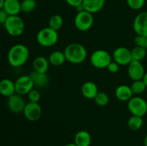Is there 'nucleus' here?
Listing matches in <instances>:
<instances>
[{"label":"nucleus","instance_id":"obj_16","mask_svg":"<svg viewBox=\"0 0 147 146\" xmlns=\"http://www.w3.org/2000/svg\"><path fill=\"white\" fill-rule=\"evenodd\" d=\"M34 82V87L38 88H44L49 83V77L47 73H40L33 70L29 74Z\"/></svg>","mask_w":147,"mask_h":146},{"label":"nucleus","instance_id":"obj_34","mask_svg":"<svg viewBox=\"0 0 147 146\" xmlns=\"http://www.w3.org/2000/svg\"><path fill=\"white\" fill-rule=\"evenodd\" d=\"M8 17L9 15L3 9H0V24H4Z\"/></svg>","mask_w":147,"mask_h":146},{"label":"nucleus","instance_id":"obj_24","mask_svg":"<svg viewBox=\"0 0 147 146\" xmlns=\"http://www.w3.org/2000/svg\"><path fill=\"white\" fill-rule=\"evenodd\" d=\"M131 56L133 60L136 61H142L146 57L147 54V50L145 47H138L136 46L134 47L131 50Z\"/></svg>","mask_w":147,"mask_h":146},{"label":"nucleus","instance_id":"obj_30","mask_svg":"<svg viewBox=\"0 0 147 146\" xmlns=\"http://www.w3.org/2000/svg\"><path fill=\"white\" fill-rule=\"evenodd\" d=\"M27 95L29 101L31 102H39L41 99V93L38 90H36V89H32Z\"/></svg>","mask_w":147,"mask_h":146},{"label":"nucleus","instance_id":"obj_26","mask_svg":"<svg viewBox=\"0 0 147 146\" xmlns=\"http://www.w3.org/2000/svg\"><path fill=\"white\" fill-rule=\"evenodd\" d=\"M63 25V19L59 14L52 16L49 20V27L55 31H58Z\"/></svg>","mask_w":147,"mask_h":146},{"label":"nucleus","instance_id":"obj_25","mask_svg":"<svg viewBox=\"0 0 147 146\" xmlns=\"http://www.w3.org/2000/svg\"><path fill=\"white\" fill-rule=\"evenodd\" d=\"M37 2L35 0H22L21 1V11L24 14H30L35 10Z\"/></svg>","mask_w":147,"mask_h":146},{"label":"nucleus","instance_id":"obj_5","mask_svg":"<svg viewBox=\"0 0 147 146\" xmlns=\"http://www.w3.org/2000/svg\"><path fill=\"white\" fill-rule=\"evenodd\" d=\"M112 60V56L104 50H96L90 57L91 64L97 69L107 68L109 64L113 61Z\"/></svg>","mask_w":147,"mask_h":146},{"label":"nucleus","instance_id":"obj_28","mask_svg":"<svg viewBox=\"0 0 147 146\" xmlns=\"http://www.w3.org/2000/svg\"><path fill=\"white\" fill-rule=\"evenodd\" d=\"M94 101L97 105L104 107L107 105L109 102V97L104 92H98L97 95L94 98Z\"/></svg>","mask_w":147,"mask_h":146},{"label":"nucleus","instance_id":"obj_33","mask_svg":"<svg viewBox=\"0 0 147 146\" xmlns=\"http://www.w3.org/2000/svg\"><path fill=\"white\" fill-rule=\"evenodd\" d=\"M65 1L69 6L76 8L83 4V0H65Z\"/></svg>","mask_w":147,"mask_h":146},{"label":"nucleus","instance_id":"obj_35","mask_svg":"<svg viewBox=\"0 0 147 146\" xmlns=\"http://www.w3.org/2000/svg\"><path fill=\"white\" fill-rule=\"evenodd\" d=\"M142 80H143L144 82L145 83V84H146V87H147V72H145V74H144V77H143V79H142Z\"/></svg>","mask_w":147,"mask_h":146},{"label":"nucleus","instance_id":"obj_20","mask_svg":"<svg viewBox=\"0 0 147 146\" xmlns=\"http://www.w3.org/2000/svg\"><path fill=\"white\" fill-rule=\"evenodd\" d=\"M74 143L77 146H90L92 143L91 135L86 130H80L75 135Z\"/></svg>","mask_w":147,"mask_h":146},{"label":"nucleus","instance_id":"obj_23","mask_svg":"<svg viewBox=\"0 0 147 146\" xmlns=\"http://www.w3.org/2000/svg\"><path fill=\"white\" fill-rule=\"evenodd\" d=\"M143 123V117L132 115L128 120L127 125L129 130H132V131H137L139 129L142 128Z\"/></svg>","mask_w":147,"mask_h":146},{"label":"nucleus","instance_id":"obj_22","mask_svg":"<svg viewBox=\"0 0 147 146\" xmlns=\"http://www.w3.org/2000/svg\"><path fill=\"white\" fill-rule=\"evenodd\" d=\"M49 62L50 64L55 67L62 65L65 63V62L67 61L65 58V55L64 54V52L57 50L54 51L49 55L48 57Z\"/></svg>","mask_w":147,"mask_h":146},{"label":"nucleus","instance_id":"obj_29","mask_svg":"<svg viewBox=\"0 0 147 146\" xmlns=\"http://www.w3.org/2000/svg\"><path fill=\"white\" fill-rule=\"evenodd\" d=\"M146 0H126L127 5L133 10H139L144 6Z\"/></svg>","mask_w":147,"mask_h":146},{"label":"nucleus","instance_id":"obj_12","mask_svg":"<svg viewBox=\"0 0 147 146\" xmlns=\"http://www.w3.org/2000/svg\"><path fill=\"white\" fill-rule=\"evenodd\" d=\"M133 28L136 34L147 37V11H142L136 16Z\"/></svg>","mask_w":147,"mask_h":146},{"label":"nucleus","instance_id":"obj_21","mask_svg":"<svg viewBox=\"0 0 147 146\" xmlns=\"http://www.w3.org/2000/svg\"><path fill=\"white\" fill-rule=\"evenodd\" d=\"M50 64L48 59L45 58L44 56H38L35 57L32 63L34 71L40 73H47Z\"/></svg>","mask_w":147,"mask_h":146},{"label":"nucleus","instance_id":"obj_37","mask_svg":"<svg viewBox=\"0 0 147 146\" xmlns=\"http://www.w3.org/2000/svg\"><path fill=\"white\" fill-rule=\"evenodd\" d=\"M4 0H0V9H3V6H4Z\"/></svg>","mask_w":147,"mask_h":146},{"label":"nucleus","instance_id":"obj_36","mask_svg":"<svg viewBox=\"0 0 147 146\" xmlns=\"http://www.w3.org/2000/svg\"><path fill=\"white\" fill-rule=\"evenodd\" d=\"M64 146H77V145H76L75 143H67V144L65 145Z\"/></svg>","mask_w":147,"mask_h":146},{"label":"nucleus","instance_id":"obj_31","mask_svg":"<svg viewBox=\"0 0 147 146\" xmlns=\"http://www.w3.org/2000/svg\"><path fill=\"white\" fill-rule=\"evenodd\" d=\"M146 41V37H144V36H142V35H138V34H136V37H134V42L135 45L138 46V47H145Z\"/></svg>","mask_w":147,"mask_h":146},{"label":"nucleus","instance_id":"obj_3","mask_svg":"<svg viewBox=\"0 0 147 146\" xmlns=\"http://www.w3.org/2000/svg\"><path fill=\"white\" fill-rule=\"evenodd\" d=\"M59 36L57 31L50 27H45L37 32L36 40L39 45L43 47H50L55 45L58 41Z\"/></svg>","mask_w":147,"mask_h":146},{"label":"nucleus","instance_id":"obj_27","mask_svg":"<svg viewBox=\"0 0 147 146\" xmlns=\"http://www.w3.org/2000/svg\"><path fill=\"white\" fill-rule=\"evenodd\" d=\"M131 88L134 94L138 95V94H141L144 92L147 87L143 80H139L133 81L131 85Z\"/></svg>","mask_w":147,"mask_h":146},{"label":"nucleus","instance_id":"obj_19","mask_svg":"<svg viewBox=\"0 0 147 146\" xmlns=\"http://www.w3.org/2000/svg\"><path fill=\"white\" fill-rule=\"evenodd\" d=\"M14 93H16L14 82L7 78L0 80V94L1 95L8 97Z\"/></svg>","mask_w":147,"mask_h":146},{"label":"nucleus","instance_id":"obj_15","mask_svg":"<svg viewBox=\"0 0 147 146\" xmlns=\"http://www.w3.org/2000/svg\"><path fill=\"white\" fill-rule=\"evenodd\" d=\"M115 95L116 98L122 102H128L134 96L131 86L126 84H121L115 91Z\"/></svg>","mask_w":147,"mask_h":146},{"label":"nucleus","instance_id":"obj_1","mask_svg":"<svg viewBox=\"0 0 147 146\" xmlns=\"http://www.w3.org/2000/svg\"><path fill=\"white\" fill-rule=\"evenodd\" d=\"M30 57L28 47L22 44H17L9 49L7 54V60L10 66L20 67L24 65Z\"/></svg>","mask_w":147,"mask_h":146},{"label":"nucleus","instance_id":"obj_2","mask_svg":"<svg viewBox=\"0 0 147 146\" xmlns=\"http://www.w3.org/2000/svg\"><path fill=\"white\" fill-rule=\"evenodd\" d=\"M66 60L71 64H78L83 63L87 57V50L80 43H71L66 46L64 50Z\"/></svg>","mask_w":147,"mask_h":146},{"label":"nucleus","instance_id":"obj_13","mask_svg":"<svg viewBox=\"0 0 147 146\" xmlns=\"http://www.w3.org/2000/svg\"><path fill=\"white\" fill-rule=\"evenodd\" d=\"M128 74L131 80H142L145 74V69L143 64L140 61L132 60L128 65Z\"/></svg>","mask_w":147,"mask_h":146},{"label":"nucleus","instance_id":"obj_9","mask_svg":"<svg viewBox=\"0 0 147 146\" xmlns=\"http://www.w3.org/2000/svg\"><path fill=\"white\" fill-rule=\"evenodd\" d=\"M112 59L120 66L129 65L133 60L131 51L125 47H119L116 48L112 54Z\"/></svg>","mask_w":147,"mask_h":146},{"label":"nucleus","instance_id":"obj_17","mask_svg":"<svg viewBox=\"0 0 147 146\" xmlns=\"http://www.w3.org/2000/svg\"><path fill=\"white\" fill-rule=\"evenodd\" d=\"M3 9L9 16L18 15L21 11V1L19 0H4Z\"/></svg>","mask_w":147,"mask_h":146},{"label":"nucleus","instance_id":"obj_6","mask_svg":"<svg viewBox=\"0 0 147 146\" xmlns=\"http://www.w3.org/2000/svg\"><path fill=\"white\" fill-rule=\"evenodd\" d=\"M127 106L132 115L143 117L147 113V102L139 96H133L128 101Z\"/></svg>","mask_w":147,"mask_h":146},{"label":"nucleus","instance_id":"obj_11","mask_svg":"<svg viewBox=\"0 0 147 146\" xmlns=\"http://www.w3.org/2000/svg\"><path fill=\"white\" fill-rule=\"evenodd\" d=\"M26 102L22 96L17 93L8 97L7 99V107L11 113L14 114H20L23 113Z\"/></svg>","mask_w":147,"mask_h":146},{"label":"nucleus","instance_id":"obj_14","mask_svg":"<svg viewBox=\"0 0 147 146\" xmlns=\"http://www.w3.org/2000/svg\"><path fill=\"white\" fill-rule=\"evenodd\" d=\"M81 93L84 97L88 100H94L98 93V88L96 83L93 82H86L81 87Z\"/></svg>","mask_w":147,"mask_h":146},{"label":"nucleus","instance_id":"obj_39","mask_svg":"<svg viewBox=\"0 0 147 146\" xmlns=\"http://www.w3.org/2000/svg\"><path fill=\"white\" fill-rule=\"evenodd\" d=\"M145 48L147 50V37H146V44H145Z\"/></svg>","mask_w":147,"mask_h":146},{"label":"nucleus","instance_id":"obj_32","mask_svg":"<svg viewBox=\"0 0 147 146\" xmlns=\"http://www.w3.org/2000/svg\"><path fill=\"white\" fill-rule=\"evenodd\" d=\"M119 67H120V65H119L118 63H116V62L114 61H112L109 64V66L107 67V69L110 72L117 73L119 70Z\"/></svg>","mask_w":147,"mask_h":146},{"label":"nucleus","instance_id":"obj_4","mask_svg":"<svg viewBox=\"0 0 147 146\" xmlns=\"http://www.w3.org/2000/svg\"><path fill=\"white\" fill-rule=\"evenodd\" d=\"M6 31L11 37H19L24 33V22L18 15L9 16L4 24Z\"/></svg>","mask_w":147,"mask_h":146},{"label":"nucleus","instance_id":"obj_7","mask_svg":"<svg viewBox=\"0 0 147 146\" xmlns=\"http://www.w3.org/2000/svg\"><path fill=\"white\" fill-rule=\"evenodd\" d=\"M94 21L93 14L88 11H82L78 12L74 19V24L77 29L80 31H86L92 27Z\"/></svg>","mask_w":147,"mask_h":146},{"label":"nucleus","instance_id":"obj_10","mask_svg":"<svg viewBox=\"0 0 147 146\" xmlns=\"http://www.w3.org/2000/svg\"><path fill=\"white\" fill-rule=\"evenodd\" d=\"M42 110L41 106L38 102H29L26 103L23 114L27 120L31 122L37 121L41 117Z\"/></svg>","mask_w":147,"mask_h":146},{"label":"nucleus","instance_id":"obj_38","mask_svg":"<svg viewBox=\"0 0 147 146\" xmlns=\"http://www.w3.org/2000/svg\"><path fill=\"white\" fill-rule=\"evenodd\" d=\"M144 146H147V134L146 135V136H145V137H144Z\"/></svg>","mask_w":147,"mask_h":146},{"label":"nucleus","instance_id":"obj_8","mask_svg":"<svg viewBox=\"0 0 147 146\" xmlns=\"http://www.w3.org/2000/svg\"><path fill=\"white\" fill-rule=\"evenodd\" d=\"M16 93L20 95H26L32 89L34 84L30 75H22L19 77L14 82Z\"/></svg>","mask_w":147,"mask_h":146},{"label":"nucleus","instance_id":"obj_18","mask_svg":"<svg viewBox=\"0 0 147 146\" xmlns=\"http://www.w3.org/2000/svg\"><path fill=\"white\" fill-rule=\"evenodd\" d=\"M106 0H83V6L86 11L94 14L103 9Z\"/></svg>","mask_w":147,"mask_h":146}]
</instances>
